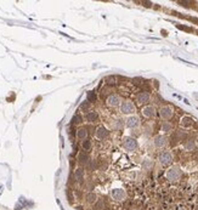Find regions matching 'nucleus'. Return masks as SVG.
<instances>
[{
	"label": "nucleus",
	"instance_id": "nucleus-4",
	"mask_svg": "<svg viewBox=\"0 0 198 210\" xmlns=\"http://www.w3.org/2000/svg\"><path fill=\"white\" fill-rule=\"evenodd\" d=\"M158 160H159V163L163 166H166V165H169V164H171V162H172V154H171L170 152H168V151H164V152H162L160 154H159Z\"/></svg>",
	"mask_w": 198,
	"mask_h": 210
},
{
	"label": "nucleus",
	"instance_id": "nucleus-9",
	"mask_svg": "<svg viewBox=\"0 0 198 210\" xmlns=\"http://www.w3.org/2000/svg\"><path fill=\"white\" fill-rule=\"evenodd\" d=\"M120 102H121V100H120V97L118 95H111V96H108V99H107V105L109 107H117V106H119Z\"/></svg>",
	"mask_w": 198,
	"mask_h": 210
},
{
	"label": "nucleus",
	"instance_id": "nucleus-23",
	"mask_svg": "<svg viewBox=\"0 0 198 210\" xmlns=\"http://www.w3.org/2000/svg\"><path fill=\"white\" fill-rule=\"evenodd\" d=\"M153 165V163H152V160L151 159H145V162H144V164H142V166H144L146 170H148V169Z\"/></svg>",
	"mask_w": 198,
	"mask_h": 210
},
{
	"label": "nucleus",
	"instance_id": "nucleus-11",
	"mask_svg": "<svg viewBox=\"0 0 198 210\" xmlns=\"http://www.w3.org/2000/svg\"><path fill=\"white\" fill-rule=\"evenodd\" d=\"M136 101H138L140 105L147 103V102L150 101V94L146 93V91H142V93H140L138 96H136Z\"/></svg>",
	"mask_w": 198,
	"mask_h": 210
},
{
	"label": "nucleus",
	"instance_id": "nucleus-26",
	"mask_svg": "<svg viewBox=\"0 0 198 210\" xmlns=\"http://www.w3.org/2000/svg\"><path fill=\"white\" fill-rule=\"evenodd\" d=\"M86 199H88V202L89 203H94L95 201H96V196L94 193H90V194H88V197H86Z\"/></svg>",
	"mask_w": 198,
	"mask_h": 210
},
{
	"label": "nucleus",
	"instance_id": "nucleus-14",
	"mask_svg": "<svg viewBox=\"0 0 198 210\" xmlns=\"http://www.w3.org/2000/svg\"><path fill=\"white\" fill-rule=\"evenodd\" d=\"M180 123L184 127H190V126H192V124H193V120H192L191 117H182Z\"/></svg>",
	"mask_w": 198,
	"mask_h": 210
},
{
	"label": "nucleus",
	"instance_id": "nucleus-15",
	"mask_svg": "<svg viewBox=\"0 0 198 210\" xmlns=\"http://www.w3.org/2000/svg\"><path fill=\"white\" fill-rule=\"evenodd\" d=\"M77 137L79 140H86V137H88V131H86L85 127H80V129L77 131Z\"/></svg>",
	"mask_w": 198,
	"mask_h": 210
},
{
	"label": "nucleus",
	"instance_id": "nucleus-22",
	"mask_svg": "<svg viewBox=\"0 0 198 210\" xmlns=\"http://www.w3.org/2000/svg\"><path fill=\"white\" fill-rule=\"evenodd\" d=\"M83 148H84V151H89L91 148V141L90 140H84L83 141Z\"/></svg>",
	"mask_w": 198,
	"mask_h": 210
},
{
	"label": "nucleus",
	"instance_id": "nucleus-17",
	"mask_svg": "<svg viewBox=\"0 0 198 210\" xmlns=\"http://www.w3.org/2000/svg\"><path fill=\"white\" fill-rule=\"evenodd\" d=\"M74 177L78 182H82L84 180V170L83 169H77L74 172Z\"/></svg>",
	"mask_w": 198,
	"mask_h": 210
},
{
	"label": "nucleus",
	"instance_id": "nucleus-16",
	"mask_svg": "<svg viewBox=\"0 0 198 210\" xmlns=\"http://www.w3.org/2000/svg\"><path fill=\"white\" fill-rule=\"evenodd\" d=\"M184 147L186 151H193L196 148V142L193 140H187L185 143H184Z\"/></svg>",
	"mask_w": 198,
	"mask_h": 210
},
{
	"label": "nucleus",
	"instance_id": "nucleus-3",
	"mask_svg": "<svg viewBox=\"0 0 198 210\" xmlns=\"http://www.w3.org/2000/svg\"><path fill=\"white\" fill-rule=\"evenodd\" d=\"M138 141H136L135 139H133V137H125V139L123 140V147L125 148L126 151H136V148H138Z\"/></svg>",
	"mask_w": 198,
	"mask_h": 210
},
{
	"label": "nucleus",
	"instance_id": "nucleus-18",
	"mask_svg": "<svg viewBox=\"0 0 198 210\" xmlns=\"http://www.w3.org/2000/svg\"><path fill=\"white\" fill-rule=\"evenodd\" d=\"M171 129H172V125L170 124L169 121H163V123H162V131H164V132H170Z\"/></svg>",
	"mask_w": 198,
	"mask_h": 210
},
{
	"label": "nucleus",
	"instance_id": "nucleus-2",
	"mask_svg": "<svg viewBox=\"0 0 198 210\" xmlns=\"http://www.w3.org/2000/svg\"><path fill=\"white\" fill-rule=\"evenodd\" d=\"M120 112L123 114H133L135 112V106L131 101L126 100L120 103Z\"/></svg>",
	"mask_w": 198,
	"mask_h": 210
},
{
	"label": "nucleus",
	"instance_id": "nucleus-5",
	"mask_svg": "<svg viewBox=\"0 0 198 210\" xmlns=\"http://www.w3.org/2000/svg\"><path fill=\"white\" fill-rule=\"evenodd\" d=\"M153 145L157 148H163L168 145V137L164 135H157L153 139Z\"/></svg>",
	"mask_w": 198,
	"mask_h": 210
},
{
	"label": "nucleus",
	"instance_id": "nucleus-10",
	"mask_svg": "<svg viewBox=\"0 0 198 210\" xmlns=\"http://www.w3.org/2000/svg\"><path fill=\"white\" fill-rule=\"evenodd\" d=\"M142 114L146 118H153L156 115V108L153 106H146L142 108Z\"/></svg>",
	"mask_w": 198,
	"mask_h": 210
},
{
	"label": "nucleus",
	"instance_id": "nucleus-24",
	"mask_svg": "<svg viewBox=\"0 0 198 210\" xmlns=\"http://www.w3.org/2000/svg\"><path fill=\"white\" fill-rule=\"evenodd\" d=\"M88 101L89 102H95L96 101V95H95V93H93V91H89V93H88Z\"/></svg>",
	"mask_w": 198,
	"mask_h": 210
},
{
	"label": "nucleus",
	"instance_id": "nucleus-20",
	"mask_svg": "<svg viewBox=\"0 0 198 210\" xmlns=\"http://www.w3.org/2000/svg\"><path fill=\"white\" fill-rule=\"evenodd\" d=\"M78 159H79V163L80 164H84V165H86V164L89 163V157L86 156V154H84V153H82V154L79 156Z\"/></svg>",
	"mask_w": 198,
	"mask_h": 210
},
{
	"label": "nucleus",
	"instance_id": "nucleus-8",
	"mask_svg": "<svg viewBox=\"0 0 198 210\" xmlns=\"http://www.w3.org/2000/svg\"><path fill=\"white\" fill-rule=\"evenodd\" d=\"M95 135H96V137H97L99 140H105V139H107L108 137V135H109V131L106 129V127H103V126H100L97 130H96V132H95Z\"/></svg>",
	"mask_w": 198,
	"mask_h": 210
},
{
	"label": "nucleus",
	"instance_id": "nucleus-6",
	"mask_svg": "<svg viewBox=\"0 0 198 210\" xmlns=\"http://www.w3.org/2000/svg\"><path fill=\"white\" fill-rule=\"evenodd\" d=\"M159 114L162 117V119L169 120L170 118L172 117V114H174V111H172V108L170 106H164V107H162V108H160Z\"/></svg>",
	"mask_w": 198,
	"mask_h": 210
},
{
	"label": "nucleus",
	"instance_id": "nucleus-25",
	"mask_svg": "<svg viewBox=\"0 0 198 210\" xmlns=\"http://www.w3.org/2000/svg\"><path fill=\"white\" fill-rule=\"evenodd\" d=\"M90 108V102L89 101H85V102H83L82 105H80V109L82 111H88Z\"/></svg>",
	"mask_w": 198,
	"mask_h": 210
},
{
	"label": "nucleus",
	"instance_id": "nucleus-12",
	"mask_svg": "<svg viewBox=\"0 0 198 210\" xmlns=\"http://www.w3.org/2000/svg\"><path fill=\"white\" fill-rule=\"evenodd\" d=\"M112 197L114 199H117V201H123V199L125 198V192L123 191V189H120V188L113 189V191H112Z\"/></svg>",
	"mask_w": 198,
	"mask_h": 210
},
{
	"label": "nucleus",
	"instance_id": "nucleus-13",
	"mask_svg": "<svg viewBox=\"0 0 198 210\" xmlns=\"http://www.w3.org/2000/svg\"><path fill=\"white\" fill-rule=\"evenodd\" d=\"M85 118L89 123H96L99 120V114H97V112H89Z\"/></svg>",
	"mask_w": 198,
	"mask_h": 210
},
{
	"label": "nucleus",
	"instance_id": "nucleus-21",
	"mask_svg": "<svg viewBox=\"0 0 198 210\" xmlns=\"http://www.w3.org/2000/svg\"><path fill=\"white\" fill-rule=\"evenodd\" d=\"M82 121H83V118H82V115H80V114H75L73 117V119H72V123H73V124H75V125L82 124Z\"/></svg>",
	"mask_w": 198,
	"mask_h": 210
},
{
	"label": "nucleus",
	"instance_id": "nucleus-7",
	"mask_svg": "<svg viewBox=\"0 0 198 210\" xmlns=\"http://www.w3.org/2000/svg\"><path fill=\"white\" fill-rule=\"evenodd\" d=\"M125 124L128 127H130V129H135V127L140 126V119H139V117H136V115H130V117L126 118Z\"/></svg>",
	"mask_w": 198,
	"mask_h": 210
},
{
	"label": "nucleus",
	"instance_id": "nucleus-19",
	"mask_svg": "<svg viewBox=\"0 0 198 210\" xmlns=\"http://www.w3.org/2000/svg\"><path fill=\"white\" fill-rule=\"evenodd\" d=\"M123 126H124V123L121 121L120 119H117V120H114V121H113V124H112V127H113L114 130H120Z\"/></svg>",
	"mask_w": 198,
	"mask_h": 210
},
{
	"label": "nucleus",
	"instance_id": "nucleus-1",
	"mask_svg": "<svg viewBox=\"0 0 198 210\" xmlns=\"http://www.w3.org/2000/svg\"><path fill=\"white\" fill-rule=\"evenodd\" d=\"M181 177V170L177 166H172L166 171V178L171 182H176Z\"/></svg>",
	"mask_w": 198,
	"mask_h": 210
}]
</instances>
